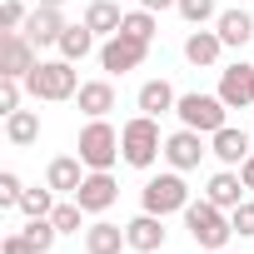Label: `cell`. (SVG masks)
Wrapping results in <instances>:
<instances>
[{"instance_id": "cell-13", "label": "cell", "mask_w": 254, "mask_h": 254, "mask_svg": "<svg viewBox=\"0 0 254 254\" xmlns=\"http://www.w3.org/2000/svg\"><path fill=\"white\" fill-rule=\"evenodd\" d=\"M65 10L60 5H35L30 10V20H25V35L35 40V45H60V35H65Z\"/></svg>"}, {"instance_id": "cell-39", "label": "cell", "mask_w": 254, "mask_h": 254, "mask_svg": "<svg viewBox=\"0 0 254 254\" xmlns=\"http://www.w3.org/2000/svg\"><path fill=\"white\" fill-rule=\"evenodd\" d=\"M219 254H229V249H219Z\"/></svg>"}, {"instance_id": "cell-27", "label": "cell", "mask_w": 254, "mask_h": 254, "mask_svg": "<svg viewBox=\"0 0 254 254\" xmlns=\"http://www.w3.org/2000/svg\"><path fill=\"white\" fill-rule=\"evenodd\" d=\"M120 30L150 45V40H155V10H145V5H140V10H130V15H125V25H120Z\"/></svg>"}, {"instance_id": "cell-11", "label": "cell", "mask_w": 254, "mask_h": 254, "mask_svg": "<svg viewBox=\"0 0 254 254\" xmlns=\"http://www.w3.org/2000/svg\"><path fill=\"white\" fill-rule=\"evenodd\" d=\"M229 110H249L254 105V65H229L219 70V90H214Z\"/></svg>"}, {"instance_id": "cell-15", "label": "cell", "mask_w": 254, "mask_h": 254, "mask_svg": "<svg viewBox=\"0 0 254 254\" xmlns=\"http://www.w3.org/2000/svg\"><path fill=\"white\" fill-rule=\"evenodd\" d=\"M45 185H50L55 194H75V190L85 185V160H80V155H55L50 170H45Z\"/></svg>"}, {"instance_id": "cell-12", "label": "cell", "mask_w": 254, "mask_h": 254, "mask_svg": "<svg viewBox=\"0 0 254 254\" xmlns=\"http://www.w3.org/2000/svg\"><path fill=\"white\" fill-rule=\"evenodd\" d=\"M125 239H130L135 254H155V249H165V214L140 209L130 224H125Z\"/></svg>"}, {"instance_id": "cell-8", "label": "cell", "mask_w": 254, "mask_h": 254, "mask_svg": "<svg viewBox=\"0 0 254 254\" xmlns=\"http://www.w3.org/2000/svg\"><path fill=\"white\" fill-rule=\"evenodd\" d=\"M150 55V45L145 40H135V35H110L105 45H100V65L110 70V75H125V70H140V60Z\"/></svg>"}, {"instance_id": "cell-3", "label": "cell", "mask_w": 254, "mask_h": 254, "mask_svg": "<svg viewBox=\"0 0 254 254\" xmlns=\"http://www.w3.org/2000/svg\"><path fill=\"white\" fill-rule=\"evenodd\" d=\"M25 90L35 95V100H50V105H60V100H75L80 95V80H75V60H40L30 75H25Z\"/></svg>"}, {"instance_id": "cell-19", "label": "cell", "mask_w": 254, "mask_h": 254, "mask_svg": "<svg viewBox=\"0 0 254 254\" xmlns=\"http://www.w3.org/2000/svg\"><path fill=\"white\" fill-rule=\"evenodd\" d=\"M75 100H80V110H85L90 120H105V115L115 110V85H110V80H85Z\"/></svg>"}, {"instance_id": "cell-24", "label": "cell", "mask_w": 254, "mask_h": 254, "mask_svg": "<svg viewBox=\"0 0 254 254\" xmlns=\"http://www.w3.org/2000/svg\"><path fill=\"white\" fill-rule=\"evenodd\" d=\"M95 50V30L90 25H65V35H60V55L65 60H85Z\"/></svg>"}, {"instance_id": "cell-1", "label": "cell", "mask_w": 254, "mask_h": 254, "mask_svg": "<svg viewBox=\"0 0 254 254\" xmlns=\"http://www.w3.org/2000/svg\"><path fill=\"white\" fill-rule=\"evenodd\" d=\"M185 229H190V239L199 244V249H224L229 244V234H234V219H229V209H219L214 199H190L185 204Z\"/></svg>"}, {"instance_id": "cell-7", "label": "cell", "mask_w": 254, "mask_h": 254, "mask_svg": "<svg viewBox=\"0 0 254 254\" xmlns=\"http://www.w3.org/2000/svg\"><path fill=\"white\" fill-rule=\"evenodd\" d=\"M35 40L25 35V30H5V40H0V75H15V80H25L40 60H35Z\"/></svg>"}, {"instance_id": "cell-2", "label": "cell", "mask_w": 254, "mask_h": 254, "mask_svg": "<svg viewBox=\"0 0 254 254\" xmlns=\"http://www.w3.org/2000/svg\"><path fill=\"white\" fill-rule=\"evenodd\" d=\"M160 155H165L160 120H155V115H135V120H125V130H120V160H125V165H135V170H150Z\"/></svg>"}, {"instance_id": "cell-29", "label": "cell", "mask_w": 254, "mask_h": 254, "mask_svg": "<svg viewBox=\"0 0 254 254\" xmlns=\"http://www.w3.org/2000/svg\"><path fill=\"white\" fill-rule=\"evenodd\" d=\"M20 90H25V80L0 75V115H15V110H20Z\"/></svg>"}, {"instance_id": "cell-23", "label": "cell", "mask_w": 254, "mask_h": 254, "mask_svg": "<svg viewBox=\"0 0 254 254\" xmlns=\"http://www.w3.org/2000/svg\"><path fill=\"white\" fill-rule=\"evenodd\" d=\"M85 25H90L95 35H120V25H125V10L115 5V0H90Z\"/></svg>"}, {"instance_id": "cell-6", "label": "cell", "mask_w": 254, "mask_h": 254, "mask_svg": "<svg viewBox=\"0 0 254 254\" xmlns=\"http://www.w3.org/2000/svg\"><path fill=\"white\" fill-rule=\"evenodd\" d=\"M175 115H180V125H190V130H199V135H214V130H224V115H229V105L219 100V95H180V105H175Z\"/></svg>"}, {"instance_id": "cell-30", "label": "cell", "mask_w": 254, "mask_h": 254, "mask_svg": "<svg viewBox=\"0 0 254 254\" xmlns=\"http://www.w3.org/2000/svg\"><path fill=\"white\" fill-rule=\"evenodd\" d=\"M175 10H180V15L190 20V25H204V20H219V15H214V0H180Z\"/></svg>"}, {"instance_id": "cell-20", "label": "cell", "mask_w": 254, "mask_h": 254, "mask_svg": "<svg viewBox=\"0 0 254 254\" xmlns=\"http://www.w3.org/2000/svg\"><path fill=\"white\" fill-rule=\"evenodd\" d=\"M214 30H219V40H224V45H249L254 20H249V10H244V5H234V10H219Z\"/></svg>"}, {"instance_id": "cell-32", "label": "cell", "mask_w": 254, "mask_h": 254, "mask_svg": "<svg viewBox=\"0 0 254 254\" xmlns=\"http://www.w3.org/2000/svg\"><path fill=\"white\" fill-rule=\"evenodd\" d=\"M25 5H20V0H5V5H0V30H25Z\"/></svg>"}, {"instance_id": "cell-17", "label": "cell", "mask_w": 254, "mask_h": 254, "mask_svg": "<svg viewBox=\"0 0 254 254\" xmlns=\"http://www.w3.org/2000/svg\"><path fill=\"white\" fill-rule=\"evenodd\" d=\"M120 249H130V239H125V229H120V224L95 219V224L85 229V254H120Z\"/></svg>"}, {"instance_id": "cell-38", "label": "cell", "mask_w": 254, "mask_h": 254, "mask_svg": "<svg viewBox=\"0 0 254 254\" xmlns=\"http://www.w3.org/2000/svg\"><path fill=\"white\" fill-rule=\"evenodd\" d=\"M234 5H249V0H234Z\"/></svg>"}, {"instance_id": "cell-16", "label": "cell", "mask_w": 254, "mask_h": 254, "mask_svg": "<svg viewBox=\"0 0 254 254\" xmlns=\"http://www.w3.org/2000/svg\"><path fill=\"white\" fill-rule=\"evenodd\" d=\"M204 199H214L219 209H239L244 204V180L224 165L219 175H209V185H204Z\"/></svg>"}, {"instance_id": "cell-36", "label": "cell", "mask_w": 254, "mask_h": 254, "mask_svg": "<svg viewBox=\"0 0 254 254\" xmlns=\"http://www.w3.org/2000/svg\"><path fill=\"white\" fill-rule=\"evenodd\" d=\"M145 10H170V5H180V0H140Z\"/></svg>"}, {"instance_id": "cell-37", "label": "cell", "mask_w": 254, "mask_h": 254, "mask_svg": "<svg viewBox=\"0 0 254 254\" xmlns=\"http://www.w3.org/2000/svg\"><path fill=\"white\" fill-rule=\"evenodd\" d=\"M35 5H65V0H35Z\"/></svg>"}, {"instance_id": "cell-35", "label": "cell", "mask_w": 254, "mask_h": 254, "mask_svg": "<svg viewBox=\"0 0 254 254\" xmlns=\"http://www.w3.org/2000/svg\"><path fill=\"white\" fill-rule=\"evenodd\" d=\"M239 180H244V190H254V150H249V160L239 165Z\"/></svg>"}, {"instance_id": "cell-4", "label": "cell", "mask_w": 254, "mask_h": 254, "mask_svg": "<svg viewBox=\"0 0 254 254\" xmlns=\"http://www.w3.org/2000/svg\"><path fill=\"white\" fill-rule=\"evenodd\" d=\"M80 160H85V170H110L120 160V130L110 120H90L80 130Z\"/></svg>"}, {"instance_id": "cell-22", "label": "cell", "mask_w": 254, "mask_h": 254, "mask_svg": "<svg viewBox=\"0 0 254 254\" xmlns=\"http://www.w3.org/2000/svg\"><path fill=\"white\" fill-rule=\"evenodd\" d=\"M5 140H10L15 150L35 145V140H40V115H35V110H15V115H5Z\"/></svg>"}, {"instance_id": "cell-25", "label": "cell", "mask_w": 254, "mask_h": 254, "mask_svg": "<svg viewBox=\"0 0 254 254\" xmlns=\"http://www.w3.org/2000/svg\"><path fill=\"white\" fill-rule=\"evenodd\" d=\"M20 214H25V219L55 214V190H50V185H45V190H25V194H20Z\"/></svg>"}, {"instance_id": "cell-5", "label": "cell", "mask_w": 254, "mask_h": 254, "mask_svg": "<svg viewBox=\"0 0 254 254\" xmlns=\"http://www.w3.org/2000/svg\"><path fill=\"white\" fill-rule=\"evenodd\" d=\"M140 204H145L150 214H185V204H190V185H185V175H180V170L155 175V180L140 190Z\"/></svg>"}, {"instance_id": "cell-28", "label": "cell", "mask_w": 254, "mask_h": 254, "mask_svg": "<svg viewBox=\"0 0 254 254\" xmlns=\"http://www.w3.org/2000/svg\"><path fill=\"white\" fill-rule=\"evenodd\" d=\"M80 214H85V204L70 194L65 204H55V214H50V219H55V229H60V234H80Z\"/></svg>"}, {"instance_id": "cell-34", "label": "cell", "mask_w": 254, "mask_h": 254, "mask_svg": "<svg viewBox=\"0 0 254 254\" xmlns=\"http://www.w3.org/2000/svg\"><path fill=\"white\" fill-rule=\"evenodd\" d=\"M0 254H35V244L25 234H5V244H0Z\"/></svg>"}, {"instance_id": "cell-14", "label": "cell", "mask_w": 254, "mask_h": 254, "mask_svg": "<svg viewBox=\"0 0 254 254\" xmlns=\"http://www.w3.org/2000/svg\"><path fill=\"white\" fill-rule=\"evenodd\" d=\"M249 150H254V145H249V135H244V130H234V125H224V130H214V135H209V155H214L219 165H229V170H234V165H244V160H249Z\"/></svg>"}, {"instance_id": "cell-31", "label": "cell", "mask_w": 254, "mask_h": 254, "mask_svg": "<svg viewBox=\"0 0 254 254\" xmlns=\"http://www.w3.org/2000/svg\"><path fill=\"white\" fill-rule=\"evenodd\" d=\"M20 194H25L20 175H15V170H5V175H0V204H5V209H20Z\"/></svg>"}, {"instance_id": "cell-21", "label": "cell", "mask_w": 254, "mask_h": 254, "mask_svg": "<svg viewBox=\"0 0 254 254\" xmlns=\"http://www.w3.org/2000/svg\"><path fill=\"white\" fill-rule=\"evenodd\" d=\"M219 50H224L219 30H190V40H185V60L190 65H214Z\"/></svg>"}, {"instance_id": "cell-9", "label": "cell", "mask_w": 254, "mask_h": 254, "mask_svg": "<svg viewBox=\"0 0 254 254\" xmlns=\"http://www.w3.org/2000/svg\"><path fill=\"white\" fill-rule=\"evenodd\" d=\"M209 150H204V140H199V130H190V125H185V130H175L170 140H165V160H170V170H199V160H204Z\"/></svg>"}, {"instance_id": "cell-33", "label": "cell", "mask_w": 254, "mask_h": 254, "mask_svg": "<svg viewBox=\"0 0 254 254\" xmlns=\"http://www.w3.org/2000/svg\"><path fill=\"white\" fill-rule=\"evenodd\" d=\"M229 219H234V234H249L254 239V199H244L239 209H229Z\"/></svg>"}, {"instance_id": "cell-26", "label": "cell", "mask_w": 254, "mask_h": 254, "mask_svg": "<svg viewBox=\"0 0 254 254\" xmlns=\"http://www.w3.org/2000/svg\"><path fill=\"white\" fill-rule=\"evenodd\" d=\"M20 234L35 244V254H50V249H55V239H60V229H55V219H50V214H45V219H30Z\"/></svg>"}, {"instance_id": "cell-18", "label": "cell", "mask_w": 254, "mask_h": 254, "mask_svg": "<svg viewBox=\"0 0 254 254\" xmlns=\"http://www.w3.org/2000/svg\"><path fill=\"white\" fill-rule=\"evenodd\" d=\"M135 105H140V115H165V110H175L180 105V95H175V85L170 80H145L140 85V95H135Z\"/></svg>"}, {"instance_id": "cell-10", "label": "cell", "mask_w": 254, "mask_h": 254, "mask_svg": "<svg viewBox=\"0 0 254 254\" xmlns=\"http://www.w3.org/2000/svg\"><path fill=\"white\" fill-rule=\"evenodd\" d=\"M75 199L85 204V214H105V209L120 199V185H115V175H110V170H90V175H85V185L75 190Z\"/></svg>"}]
</instances>
